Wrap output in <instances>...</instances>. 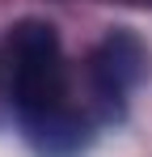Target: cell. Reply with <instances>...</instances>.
<instances>
[{
	"label": "cell",
	"instance_id": "cell-2",
	"mask_svg": "<svg viewBox=\"0 0 152 157\" xmlns=\"http://www.w3.org/2000/svg\"><path fill=\"white\" fill-rule=\"evenodd\" d=\"M139 72H144V47L131 34H123V30L110 34L97 47V55H93V77H97L101 94H110V98L127 94L139 81Z\"/></svg>",
	"mask_w": 152,
	"mask_h": 157
},
{
	"label": "cell",
	"instance_id": "cell-1",
	"mask_svg": "<svg viewBox=\"0 0 152 157\" xmlns=\"http://www.w3.org/2000/svg\"><path fill=\"white\" fill-rule=\"evenodd\" d=\"M13 47V102L25 123H42L51 115H63V55L59 34L47 21H17L9 34Z\"/></svg>",
	"mask_w": 152,
	"mask_h": 157
}]
</instances>
